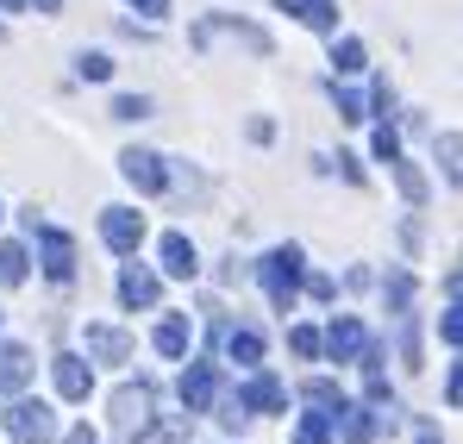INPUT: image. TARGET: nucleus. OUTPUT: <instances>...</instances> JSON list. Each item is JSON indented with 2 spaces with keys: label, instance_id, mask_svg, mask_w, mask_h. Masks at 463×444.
<instances>
[{
  "label": "nucleus",
  "instance_id": "23",
  "mask_svg": "<svg viewBox=\"0 0 463 444\" xmlns=\"http://www.w3.org/2000/svg\"><path fill=\"white\" fill-rule=\"evenodd\" d=\"M113 119H126V126H138V119H151L156 113V100L151 94H113V107H107Z\"/></svg>",
  "mask_w": 463,
  "mask_h": 444
},
{
  "label": "nucleus",
  "instance_id": "4",
  "mask_svg": "<svg viewBox=\"0 0 463 444\" xmlns=\"http://www.w3.org/2000/svg\"><path fill=\"white\" fill-rule=\"evenodd\" d=\"M38 269H44V282H57V288L76 282V238H70L63 225H38Z\"/></svg>",
  "mask_w": 463,
  "mask_h": 444
},
{
  "label": "nucleus",
  "instance_id": "38",
  "mask_svg": "<svg viewBox=\"0 0 463 444\" xmlns=\"http://www.w3.org/2000/svg\"><path fill=\"white\" fill-rule=\"evenodd\" d=\"M420 444H432V432H420Z\"/></svg>",
  "mask_w": 463,
  "mask_h": 444
},
{
  "label": "nucleus",
  "instance_id": "25",
  "mask_svg": "<svg viewBox=\"0 0 463 444\" xmlns=\"http://www.w3.org/2000/svg\"><path fill=\"white\" fill-rule=\"evenodd\" d=\"M338 426H345V444H376V420H370L364 407H345Z\"/></svg>",
  "mask_w": 463,
  "mask_h": 444
},
{
  "label": "nucleus",
  "instance_id": "17",
  "mask_svg": "<svg viewBox=\"0 0 463 444\" xmlns=\"http://www.w3.org/2000/svg\"><path fill=\"white\" fill-rule=\"evenodd\" d=\"M432 163H439V175L451 188H463V132H439L432 138Z\"/></svg>",
  "mask_w": 463,
  "mask_h": 444
},
{
  "label": "nucleus",
  "instance_id": "33",
  "mask_svg": "<svg viewBox=\"0 0 463 444\" xmlns=\"http://www.w3.org/2000/svg\"><path fill=\"white\" fill-rule=\"evenodd\" d=\"M307 295H313V300H332V295H338V282H332V276H313V269H307Z\"/></svg>",
  "mask_w": 463,
  "mask_h": 444
},
{
  "label": "nucleus",
  "instance_id": "28",
  "mask_svg": "<svg viewBox=\"0 0 463 444\" xmlns=\"http://www.w3.org/2000/svg\"><path fill=\"white\" fill-rule=\"evenodd\" d=\"M370 150H376L383 163H401V138H394V126H388V119H376V132H370Z\"/></svg>",
  "mask_w": 463,
  "mask_h": 444
},
{
  "label": "nucleus",
  "instance_id": "31",
  "mask_svg": "<svg viewBox=\"0 0 463 444\" xmlns=\"http://www.w3.org/2000/svg\"><path fill=\"white\" fill-rule=\"evenodd\" d=\"M332 163H338V175H345V182H351V188H364V163H357V156H351V150H345V156H332Z\"/></svg>",
  "mask_w": 463,
  "mask_h": 444
},
{
  "label": "nucleus",
  "instance_id": "3",
  "mask_svg": "<svg viewBox=\"0 0 463 444\" xmlns=\"http://www.w3.org/2000/svg\"><path fill=\"white\" fill-rule=\"evenodd\" d=\"M151 407H156V388H151V382H126V388H113V401H107L113 432H126V439L151 432Z\"/></svg>",
  "mask_w": 463,
  "mask_h": 444
},
{
  "label": "nucleus",
  "instance_id": "19",
  "mask_svg": "<svg viewBox=\"0 0 463 444\" xmlns=\"http://www.w3.org/2000/svg\"><path fill=\"white\" fill-rule=\"evenodd\" d=\"M32 276V250L19 238H0V288H19Z\"/></svg>",
  "mask_w": 463,
  "mask_h": 444
},
{
  "label": "nucleus",
  "instance_id": "26",
  "mask_svg": "<svg viewBox=\"0 0 463 444\" xmlns=\"http://www.w3.org/2000/svg\"><path fill=\"white\" fill-rule=\"evenodd\" d=\"M288 351H295L301 364H313V357H326V332H313V326H295V332H288Z\"/></svg>",
  "mask_w": 463,
  "mask_h": 444
},
{
  "label": "nucleus",
  "instance_id": "9",
  "mask_svg": "<svg viewBox=\"0 0 463 444\" xmlns=\"http://www.w3.org/2000/svg\"><path fill=\"white\" fill-rule=\"evenodd\" d=\"M94 357H76V351H57L51 357V388L63 394V401H88L94 394V370H88Z\"/></svg>",
  "mask_w": 463,
  "mask_h": 444
},
{
  "label": "nucleus",
  "instance_id": "1",
  "mask_svg": "<svg viewBox=\"0 0 463 444\" xmlns=\"http://www.w3.org/2000/svg\"><path fill=\"white\" fill-rule=\"evenodd\" d=\"M307 250L301 244H276V250H263V269H257V282H263V295H269V307L276 313H288L295 307V295L307 288Z\"/></svg>",
  "mask_w": 463,
  "mask_h": 444
},
{
  "label": "nucleus",
  "instance_id": "24",
  "mask_svg": "<svg viewBox=\"0 0 463 444\" xmlns=\"http://www.w3.org/2000/svg\"><path fill=\"white\" fill-rule=\"evenodd\" d=\"M332 426H338V420H332V413H301V426H295V444H332Z\"/></svg>",
  "mask_w": 463,
  "mask_h": 444
},
{
  "label": "nucleus",
  "instance_id": "16",
  "mask_svg": "<svg viewBox=\"0 0 463 444\" xmlns=\"http://www.w3.org/2000/svg\"><path fill=\"white\" fill-rule=\"evenodd\" d=\"M226 357H232V364H244V370H263L269 338H263L257 326H238V332H226Z\"/></svg>",
  "mask_w": 463,
  "mask_h": 444
},
{
  "label": "nucleus",
  "instance_id": "13",
  "mask_svg": "<svg viewBox=\"0 0 463 444\" xmlns=\"http://www.w3.org/2000/svg\"><path fill=\"white\" fill-rule=\"evenodd\" d=\"M88 357H94V364H132V332L94 319V326H88Z\"/></svg>",
  "mask_w": 463,
  "mask_h": 444
},
{
  "label": "nucleus",
  "instance_id": "32",
  "mask_svg": "<svg viewBox=\"0 0 463 444\" xmlns=\"http://www.w3.org/2000/svg\"><path fill=\"white\" fill-rule=\"evenodd\" d=\"M138 19H169V0H126Z\"/></svg>",
  "mask_w": 463,
  "mask_h": 444
},
{
  "label": "nucleus",
  "instance_id": "20",
  "mask_svg": "<svg viewBox=\"0 0 463 444\" xmlns=\"http://www.w3.org/2000/svg\"><path fill=\"white\" fill-rule=\"evenodd\" d=\"M332 70L345 75V81L370 70V51H364V38H332Z\"/></svg>",
  "mask_w": 463,
  "mask_h": 444
},
{
  "label": "nucleus",
  "instance_id": "11",
  "mask_svg": "<svg viewBox=\"0 0 463 444\" xmlns=\"http://www.w3.org/2000/svg\"><path fill=\"white\" fill-rule=\"evenodd\" d=\"M213 401H220V370H213V357H207V364H188V370H182V407H188V413H213Z\"/></svg>",
  "mask_w": 463,
  "mask_h": 444
},
{
  "label": "nucleus",
  "instance_id": "5",
  "mask_svg": "<svg viewBox=\"0 0 463 444\" xmlns=\"http://www.w3.org/2000/svg\"><path fill=\"white\" fill-rule=\"evenodd\" d=\"M376 351V338H370V326L357 319V313H338L332 326H326V357L332 364H364Z\"/></svg>",
  "mask_w": 463,
  "mask_h": 444
},
{
  "label": "nucleus",
  "instance_id": "37",
  "mask_svg": "<svg viewBox=\"0 0 463 444\" xmlns=\"http://www.w3.org/2000/svg\"><path fill=\"white\" fill-rule=\"evenodd\" d=\"M32 6H38V13H57V6H63V0H32Z\"/></svg>",
  "mask_w": 463,
  "mask_h": 444
},
{
  "label": "nucleus",
  "instance_id": "22",
  "mask_svg": "<svg viewBox=\"0 0 463 444\" xmlns=\"http://www.w3.org/2000/svg\"><path fill=\"white\" fill-rule=\"evenodd\" d=\"M307 407H313V413H332V420H338V413H345L351 401L338 394V382H326V375H313V382H307Z\"/></svg>",
  "mask_w": 463,
  "mask_h": 444
},
{
  "label": "nucleus",
  "instance_id": "30",
  "mask_svg": "<svg viewBox=\"0 0 463 444\" xmlns=\"http://www.w3.org/2000/svg\"><path fill=\"white\" fill-rule=\"evenodd\" d=\"M439 332H445V345H458V351H463V300L445 313V319H439Z\"/></svg>",
  "mask_w": 463,
  "mask_h": 444
},
{
  "label": "nucleus",
  "instance_id": "39",
  "mask_svg": "<svg viewBox=\"0 0 463 444\" xmlns=\"http://www.w3.org/2000/svg\"><path fill=\"white\" fill-rule=\"evenodd\" d=\"M0 220H6V207H0Z\"/></svg>",
  "mask_w": 463,
  "mask_h": 444
},
{
  "label": "nucleus",
  "instance_id": "21",
  "mask_svg": "<svg viewBox=\"0 0 463 444\" xmlns=\"http://www.w3.org/2000/svg\"><path fill=\"white\" fill-rule=\"evenodd\" d=\"M394 182H401V194H407L413 207H426V194H432V182H426V169H420L413 156H401V163H394Z\"/></svg>",
  "mask_w": 463,
  "mask_h": 444
},
{
  "label": "nucleus",
  "instance_id": "14",
  "mask_svg": "<svg viewBox=\"0 0 463 444\" xmlns=\"http://www.w3.org/2000/svg\"><path fill=\"white\" fill-rule=\"evenodd\" d=\"M151 345H156V357H163V364H182V357H188V313H169V307H163Z\"/></svg>",
  "mask_w": 463,
  "mask_h": 444
},
{
  "label": "nucleus",
  "instance_id": "18",
  "mask_svg": "<svg viewBox=\"0 0 463 444\" xmlns=\"http://www.w3.org/2000/svg\"><path fill=\"white\" fill-rule=\"evenodd\" d=\"M326 94H332V107H338V119H345V126H364V119H376V113H370V100H364V94H357L345 75H338V81H326Z\"/></svg>",
  "mask_w": 463,
  "mask_h": 444
},
{
  "label": "nucleus",
  "instance_id": "34",
  "mask_svg": "<svg viewBox=\"0 0 463 444\" xmlns=\"http://www.w3.org/2000/svg\"><path fill=\"white\" fill-rule=\"evenodd\" d=\"M132 444H182V439H175V426H151V432H138Z\"/></svg>",
  "mask_w": 463,
  "mask_h": 444
},
{
  "label": "nucleus",
  "instance_id": "36",
  "mask_svg": "<svg viewBox=\"0 0 463 444\" xmlns=\"http://www.w3.org/2000/svg\"><path fill=\"white\" fill-rule=\"evenodd\" d=\"M63 444H94V426H76V432H70Z\"/></svg>",
  "mask_w": 463,
  "mask_h": 444
},
{
  "label": "nucleus",
  "instance_id": "8",
  "mask_svg": "<svg viewBox=\"0 0 463 444\" xmlns=\"http://www.w3.org/2000/svg\"><path fill=\"white\" fill-rule=\"evenodd\" d=\"M119 175H126L138 194H169V163H163L156 150H145V145L119 150Z\"/></svg>",
  "mask_w": 463,
  "mask_h": 444
},
{
  "label": "nucleus",
  "instance_id": "6",
  "mask_svg": "<svg viewBox=\"0 0 463 444\" xmlns=\"http://www.w3.org/2000/svg\"><path fill=\"white\" fill-rule=\"evenodd\" d=\"M156 300H163V276H156L151 263L119 257V307H126V313H151Z\"/></svg>",
  "mask_w": 463,
  "mask_h": 444
},
{
  "label": "nucleus",
  "instance_id": "29",
  "mask_svg": "<svg viewBox=\"0 0 463 444\" xmlns=\"http://www.w3.org/2000/svg\"><path fill=\"white\" fill-rule=\"evenodd\" d=\"M388 307H394V313H407V307H413V276H407V269H401V276H388Z\"/></svg>",
  "mask_w": 463,
  "mask_h": 444
},
{
  "label": "nucleus",
  "instance_id": "7",
  "mask_svg": "<svg viewBox=\"0 0 463 444\" xmlns=\"http://www.w3.org/2000/svg\"><path fill=\"white\" fill-rule=\"evenodd\" d=\"M100 244L113 257H138L145 244V213L138 207H100Z\"/></svg>",
  "mask_w": 463,
  "mask_h": 444
},
{
  "label": "nucleus",
  "instance_id": "27",
  "mask_svg": "<svg viewBox=\"0 0 463 444\" xmlns=\"http://www.w3.org/2000/svg\"><path fill=\"white\" fill-rule=\"evenodd\" d=\"M76 75H81V81H113V57H107V51H81Z\"/></svg>",
  "mask_w": 463,
  "mask_h": 444
},
{
  "label": "nucleus",
  "instance_id": "12",
  "mask_svg": "<svg viewBox=\"0 0 463 444\" xmlns=\"http://www.w3.org/2000/svg\"><path fill=\"white\" fill-rule=\"evenodd\" d=\"M156 263H163V276H175V282H194V276H201V257H194V244H188L182 231H163V238H156Z\"/></svg>",
  "mask_w": 463,
  "mask_h": 444
},
{
  "label": "nucleus",
  "instance_id": "10",
  "mask_svg": "<svg viewBox=\"0 0 463 444\" xmlns=\"http://www.w3.org/2000/svg\"><path fill=\"white\" fill-rule=\"evenodd\" d=\"M238 394H244V407H250V413H263V420H276V413L288 407V382H282V375H269V370H250V382H244Z\"/></svg>",
  "mask_w": 463,
  "mask_h": 444
},
{
  "label": "nucleus",
  "instance_id": "2",
  "mask_svg": "<svg viewBox=\"0 0 463 444\" xmlns=\"http://www.w3.org/2000/svg\"><path fill=\"white\" fill-rule=\"evenodd\" d=\"M0 426H6V439H13V444H51V439H57V413H51L44 401H32V394L6 401Z\"/></svg>",
  "mask_w": 463,
  "mask_h": 444
},
{
  "label": "nucleus",
  "instance_id": "35",
  "mask_svg": "<svg viewBox=\"0 0 463 444\" xmlns=\"http://www.w3.org/2000/svg\"><path fill=\"white\" fill-rule=\"evenodd\" d=\"M445 401H451V407H463V364L445 375Z\"/></svg>",
  "mask_w": 463,
  "mask_h": 444
},
{
  "label": "nucleus",
  "instance_id": "15",
  "mask_svg": "<svg viewBox=\"0 0 463 444\" xmlns=\"http://www.w3.org/2000/svg\"><path fill=\"white\" fill-rule=\"evenodd\" d=\"M25 382H32V351H25V345H0V394L19 401Z\"/></svg>",
  "mask_w": 463,
  "mask_h": 444
}]
</instances>
